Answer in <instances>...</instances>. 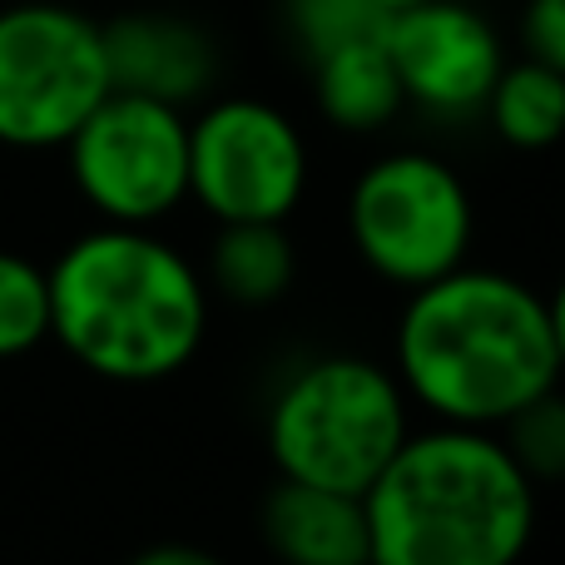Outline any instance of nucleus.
Listing matches in <instances>:
<instances>
[{
	"label": "nucleus",
	"instance_id": "obj_13",
	"mask_svg": "<svg viewBox=\"0 0 565 565\" xmlns=\"http://www.w3.org/2000/svg\"><path fill=\"white\" fill-rule=\"evenodd\" d=\"M204 282L234 308H274L298 282V244L282 224H218Z\"/></svg>",
	"mask_w": 565,
	"mask_h": 565
},
{
	"label": "nucleus",
	"instance_id": "obj_10",
	"mask_svg": "<svg viewBox=\"0 0 565 565\" xmlns=\"http://www.w3.org/2000/svg\"><path fill=\"white\" fill-rule=\"evenodd\" d=\"M109 89L149 95L164 105H199L218 79V50L204 25L169 10H129L99 25Z\"/></svg>",
	"mask_w": 565,
	"mask_h": 565
},
{
	"label": "nucleus",
	"instance_id": "obj_19",
	"mask_svg": "<svg viewBox=\"0 0 565 565\" xmlns=\"http://www.w3.org/2000/svg\"><path fill=\"white\" fill-rule=\"evenodd\" d=\"M129 565H224L214 556V551H204V546H184V541H164V546H149V551H139Z\"/></svg>",
	"mask_w": 565,
	"mask_h": 565
},
{
	"label": "nucleus",
	"instance_id": "obj_6",
	"mask_svg": "<svg viewBox=\"0 0 565 565\" xmlns=\"http://www.w3.org/2000/svg\"><path fill=\"white\" fill-rule=\"evenodd\" d=\"M109 95L99 20L55 0L0 10V145L65 149Z\"/></svg>",
	"mask_w": 565,
	"mask_h": 565
},
{
	"label": "nucleus",
	"instance_id": "obj_7",
	"mask_svg": "<svg viewBox=\"0 0 565 565\" xmlns=\"http://www.w3.org/2000/svg\"><path fill=\"white\" fill-rule=\"evenodd\" d=\"M70 179L105 224H159L189 199V115L109 89L65 139Z\"/></svg>",
	"mask_w": 565,
	"mask_h": 565
},
{
	"label": "nucleus",
	"instance_id": "obj_16",
	"mask_svg": "<svg viewBox=\"0 0 565 565\" xmlns=\"http://www.w3.org/2000/svg\"><path fill=\"white\" fill-rule=\"evenodd\" d=\"M507 451L521 461L531 481H565V392L551 387L531 397L521 412H511L497 427Z\"/></svg>",
	"mask_w": 565,
	"mask_h": 565
},
{
	"label": "nucleus",
	"instance_id": "obj_18",
	"mask_svg": "<svg viewBox=\"0 0 565 565\" xmlns=\"http://www.w3.org/2000/svg\"><path fill=\"white\" fill-rule=\"evenodd\" d=\"M521 45L531 60L565 75V0H526L521 10Z\"/></svg>",
	"mask_w": 565,
	"mask_h": 565
},
{
	"label": "nucleus",
	"instance_id": "obj_11",
	"mask_svg": "<svg viewBox=\"0 0 565 565\" xmlns=\"http://www.w3.org/2000/svg\"><path fill=\"white\" fill-rule=\"evenodd\" d=\"M258 526L282 565H372L367 507L352 491L278 477L264 497Z\"/></svg>",
	"mask_w": 565,
	"mask_h": 565
},
{
	"label": "nucleus",
	"instance_id": "obj_12",
	"mask_svg": "<svg viewBox=\"0 0 565 565\" xmlns=\"http://www.w3.org/2000/svg\"><path fill=\"white\" fill-rule=\"evenodd\" d=\"M312 99H318L322 119L348 135H377L407 109L397 65H392L382 35L352 40V45H338L322 60H312Z\"/></svg>",
	"mask_w": 565,
	"mask_h": 565
},
{
	"label": "nucleus",
	"instance_id": "obj_5",
	"mask_svg": "<svg viewBox=\"0 0 565 565\" xmlns=\"http://www.w3.org/2000/svg\"><path fill=\"white\" fill-rule=\"evenodd\" d=\"M348 238L392 288L412 292L451 274L467 264L477 238L467 179L427 149L377 154L348 189Z\"/></svg>",
	"mask_w": 565,
	"mask_h": 565
},
{
	"label": "nucleus",
	"instance_id": "obj_17",
	"mask_svg": "<svg viewBox=\"0 0 565 565\" xmlns=\"http://www.w3.org/2000/svg\"><path fill=\"white\" fill-rule=\"evenodd\" d=\"M282 20H288V35L298 40V50L308 55V65L328 50L387 30V10L372 0H282Z\"/></svg>",
	"mask_w": 565,
	"mask_h": 565
},
{
	"label": "nucleus",
	"instance_id": "obj_1",
	"mask_svg": "<svg viewBox=\"0 0 565 565\" xmlns=\"http://www.w3.org/2000/svg\"><path fill=\"white\" fill-rule=\"evenodd\" d=\"M392 372L437 422L497 431L531 397L561 387L546 298L497 268H451L412 288Z\"/></svg>",
	"mask_w": 565,
	"mask_h": 565
},
{
	"label": "nucleus",
	"instance_id": "obj_3",
	"mask_svg": "<svg viewBox=\"0 0 565 565\" xmlns=\"http://www.w3.org/2000/svg\"><path fill=\"white\" fill-rule=\"evenodd\" d=\"M362 507L372 565H516L536 536V481L487 427L407 431Z\"/></svg>",
	"mask_w": 565,
	"mask_h": 565
},
{
	"label": "nucleus",
	"instance_id": "obj_4",
	"mask_svg": "<svg viewBox=\"0 0 565 565\" xmlns=\"http://www.w3.org/2000/svg\"><path fill=\"white\" fill-rule=\"evenodd\" d=\"M412 431V397L397 372L372 358H312L282 377L268 402L264 447L288 481L362 491Z\"/></svg>",
	"mask_w": 565,
	"mask_h": 565
},
{
	"label": "nucleus",
	"instance_id": "obj_14",
	"mask_svg": "<svg viewBox=\"0 0 565 565\" xmlns=\"http://www.w3.org/2000/svg\"><path fill=\"white\" fill-rule=\"evenodd\" d=\"M497 139L521 154H541L565 139V75L541 60H507L487 95V109Z\"/></svg>",
	"mask_w": 565,
	"mask_h": 565
},
{
	"label": "nucleus",
	"instance_id": "obj_21",
	"mask_svg": "<svg viewBox=\"0 0 565 565\" xmlns=\"http://www.w3.org/2000/svg\"><path fill=\"white\" fill-rule=\"evenodd\" d=\"M372 6H382L392 15V10H407V6H417V0H372Z\"/></svg>",
	"mask_w": 565,
	"mask_h": 565
},
{
	"label": "nucleus",
	"instance_id": "obj_8",
	"mask_svg": "<svg viewBox=\"0 0 565 565\" xmlns=\"http://www.w3.org/2000/svg\"><path fill=\"white\" fill-rule=\"evenodd\" d=\"M308 194V139L278 105L228 95L189 119V199L218 224H288Z\"/></svg>",
	"mask_w": 565,
	"mask_h": 565
},
{
	"label": "nucleus",
	"instance_id": "obj_9",
	"mask_svg": "<svg viewBox=\"0 0 565 565\" xmlns=\"http://www.w3.org/2000/svg\"><path fill=\"white\" fill-rule=\"evenodd\" d=\"M402 95L431 119H471L487 109V95L507 65L497 25L467 0H417L392 10L382 30Z\"/></svg>",
	"mask_w": 565,
	"mask_h": 565
},
{
	"label": "nucleus",
	"instance_id": "obj_2",
	"mask_svg": "<svg viewBox=\"0 0 565 565\" xmlns=\"http://www.w3.org/2000/svg\"><path fill=\"white\" fill-rule=\"evenodd\" d=\"M45 274L50 338L95 377L164 382L209 332L204 274L139 224L89 228Z\"/></svg>",
	"mask_w": 565,
	"mask_h": 565
},
{
	"label": "nucleus",
	"instance_id": "obj_20",
	"mask_svg": "<svg viewBox=\"0 0 565 565\" xmlns=\"http://www.w3.org/2000/svg\"><path fill=\"white\" fill-rule=\"evenodd\" d=\"M546 318H551V338H556V358H561V372H565V278L546 298Z\"/></svg>",
	"mask_w": 565,
	"mask_h": 565
},
{
	"label": "nucleus",
	"instance_id": "obj_15",
	"mask_svg": "<svg viewBox=\"0 0 565 565\" xmlns=\"http://www.w3.org/2000/svg\"><path fill=\"white\" fill-rule=\"evenodd\" d=\"M50 338V274L0 248V362L25 358Z\"/></svg>",
	"mask_w": 565,
	"mask_h": 565
}]
</instances>
